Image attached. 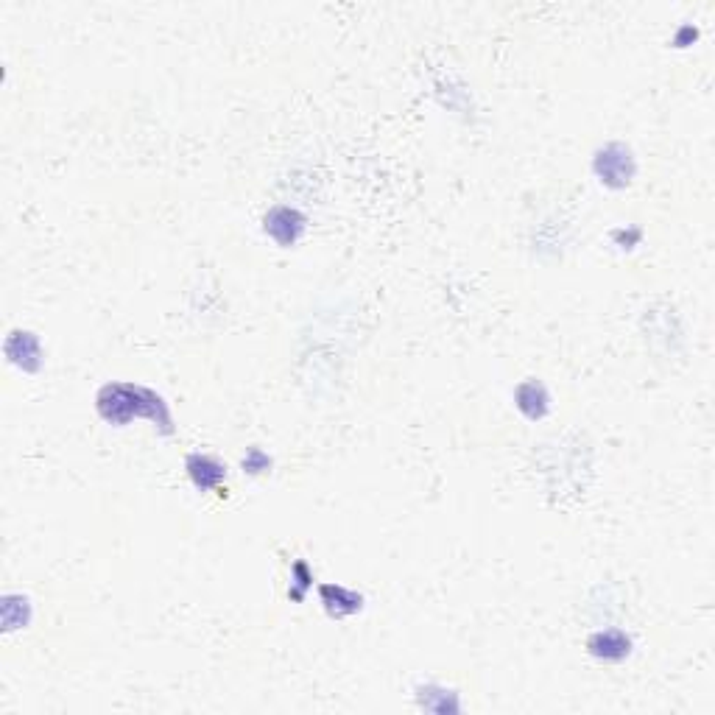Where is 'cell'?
I'll use <instances>...</instances> for the list:
<instances>
[{"label": "cell", "instance_id": "obj_8", "mask_svg": "<svg viewBox=\"0 0 715 715\" xmlns=\"http://www.w3.org/2000/svg\"><path fill=\"white\" fill-rule=\"evenodd\" d=\"M319 598H322L324 612L336 621H344L364 609V595L355 593L350 587H341V584H322Z\"/></svg>", "mask_w": 715, "mask_h": 715}, {"label": "cell", "instance_id": "obj_5", "mask_svg": "<svg viewBox=\"0 0 715 715\" xmlns=\"http://www.w3.org/2000/svg\"><path fill=\"white\" fill-rule=\"evenodd\" d=\"M632 637L623 629H598L587 637V654L598 662H623L632 654Z\"/></svg>", "mask_w": 715, "mask_h": 715}, {"label": "cell", "instance_id": "obj_3", "mask_svg": "<svg viewBox=\"0 0 715 715\" xmlns=\"http://www.w3.org/2000/svg\"><path fill=\"white\" fill-rule=\"evenodd\" d=\"M185 473H188L190 484L196 486L199 492H224L221 484L227 481V464L216 459L213 453H188L185 459Z\"/></svg>", "mask_w": 715, "mask_h": 715}, {"label": "cell", "instance_id": "obj_2", "mask_svg": "<svg viewBox=\"0 0 715 715\" xmlns=\"http://www.w3.org/2000/svg\"><path fill=\"white\" fill-rule=\"evenodd\" d=\"M593 171L601 179V185L612 190H623L632 185L637 174V160L626 143H607L604 149L595 151Z\"/></svg>", "mask_w": 715, "mask_h": 715}, {"label": "cell", "instance_id": "obj_9", "mask_svg": "<svg viewBox=\"0 0 715 715\" xmlns=\"http://www.w3.org/2000/svg\"><path fill=\"white\" fill-rule=\"evenodd\" d=\"M417 702L422 710H431V713L439 715L459 713L461 710L459 693L445 688V685H425V688H417Z\"/></svg>", "mask_w": 715, "mask_h": 715}, {"label": "cell", "instance_id": "obj_6", "mask_svg": "<svg viewBox=\"0 0 715 715\" xmlns=\"http://www.w3.org/2000/svg\"><path fill=\"white\" fill-rule=\"evenodd\" d=\"M514 405L517 411L531 422H540L551 414V394L545 389V383L537 378H528L523 383H517L514 389Z\"/></svg>", "mask_w": 715, "mask_h": 715}, {"label": "cell", "instance_id": "obj_4", "mask_svg": "<svg viewBox=\"0 0 715 715\" xmlns=\"http://www.w3.org/2000/svg\"><path fill=\"white\" fill-rule=\"evenodd\" d=\"M263 230L280 246H294L305 232V216L294 207H271L263 218Z\"/></svg>", "mask_w": 715, "mask_h": 715}, {"label": "cell", "instance_id": "obj_1", "mask_svg": "<svg viewBox=\"0 0 715 715\" xmlns=\"http://www.w3.org/2000/svg\"><path fill=\"white\" fill-rule=\"evenodd\" d=\"M95 411L109 425H129L132 419H149L160 433H174L171 408L160 394L140 383H107L95 394Z\"/></svg>", "mask_w": 715, "mask_h": 715}, {"label": "cell", "instance_id": "obj_10", "mask_svg": "<svg viewBox=\"0 0 715 715\" xmlns=\"http://www.w3.org/2000/svg\"><path fill=\"white\" fill-rule=\"evenodd\" d=\"M313 590V570L308 567L305 559H297L291 565V590H288V598L291 601H305V595Z\"/></svg>", "mask_w": 715, "mask_h": 715}, {"label": "cell", "instance_id": "obj_11", "mask_svg": "<svg viewBox=\"0 0 715 715\" xmlns=\"http://www.w3.org/2000/svg\"><path fill=\"white\" fill-rule=\"evenodd\" d=\"M241 470L243 475H252V478L271 473V456L266 450H260V447H249V450L243 453Z\"/></svg>", "mask_w": 715, "mask_h": 715}, {"label": "cell", "instance_id": "obj_7", "mask_svg": "<svg viewBox=\"0 0 715 715\" xmlns=\"http://www.w3.org/2000/svg\"><path fill=\"white\" fill-rule=\"evenodd\" d=\"M3 350H6V358L14 366H20L23 372H37L42 366L40 338L28 333V330H12L6 344H3Z\"/></svg>", "mask_w": 715, "mask_h": 715}]
</instances>
